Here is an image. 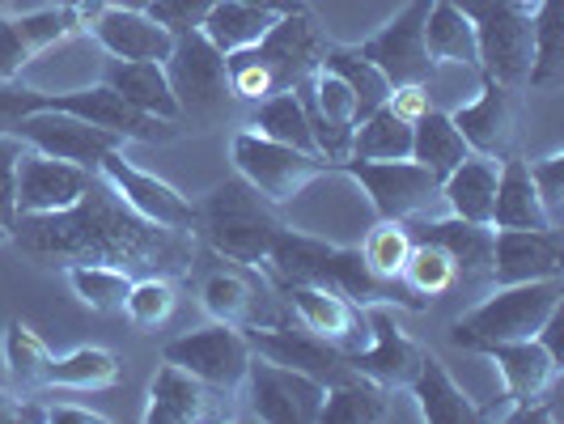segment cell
Here are the masks:
<instances>
[{"instance_id":"obj_1","label":"cell","mask_w":564,"mask_h":424,"mask_svg":"<svg viewBox=\"0 0 564 424\" xmlns=\"http://www.w3.org/2000/svg\"><path fill=\"white\" fill-rule=\"evenodd\" d=\"M9 238L22 242V251L39 259H73V263H111L123 272L144 276H178L192 272L196 233H178L144 221L123 199L102 183V174L89 183L73 208L18 217Z\"/></svg>"},{"instance_id":"obj_2","label":"cell","mask_w":564,"mask_h":424,"mask_svg":"<svg viewBox=\"0 0 564 424\" xmlns=\"http://www.w3.org/2000/svg\"><path fill=\"white\" fill-rule=\"evenodd\" d=\"M281 226V208L259 196L242 174L226 178L221 187H213L196 204V238H204L217 259L242 263L254 272H259V263H263V254H268Z\"/></svg>"},{"instance_id":"obj_3","label":"cell","mask_w":564,"mask_h":424,"mask_svg":"<svg viewBox=\"0 0 564 424\" xmlns=\"http://www.w3.org/2000/svg\"><path fill=\"white\" fill-rule=\"evenodd\" d=\"M564 306V276L522 284H492L476 311L451 323V344L463 352H476L484 344H506V339H531L543 331V323Z\"/></svg>"},{"instance_id":"obj_4","label":"cell","mask_w":564,"mask_h":424,"mask_svg":"<svg viewBox=\"0 0 564 424\" xmlns=\"http://www.w3.org/2000/svg\"><path fill=\"white\" fill-rule=\"evenodd\" d=\"M284 208H289V221L284 226L306 229V233L327 238L336 247L361 242V233L378 221L373 217V204L361 192V183L344 166H327L323 174H314L311 183L289 199Z\"/></svg>"},{"instance_id":"obj_5","label":"cell","mask_w":564,"mask_h":424,"mask_svg":"<svg viewBox=\"0 0 564 424\" xmlns=\"http://www.w3.org/2000/svg\"><path fill=\"white\" fill-rule=\"evenodd\" d=\"M476 30L480 77L501 85H527L531 68V9L522 0H451Z\"/></svg>"},{"instance_id":"obj_6","label":"cell","mask_w":564,"mask_h":424,"mask_svg":"<svg viewBox=\"0 0 564 424\" xmlns=\"http://www.w3.org/2000/svg\"><path fill=\"white\" fill-rule=\"evenodd\" d=\"M229 153H234L238 174H242L268 204H276V208H284L289 199L311 183L314 174H323V170L332 166V162L318 157V153H302V149H293V144L268 141V137H259L251 128L234 137Z\"/></svg>"},{"instance_id":"obj_7","label":"cell","mask_w":564,"mask_h":424,"mask_svg":"<svg viewBox=\"0 0 564 424\" xmlns=\"http://www.w3.org/2000/svg\"><path fill=\"white\" fill-rule=\"evenodd\" d=\"M251 344L238 327L229 323H208L199 331H187V336H174L162 348V361L187 369L192 378H199L208 391L217 395H238L242 378H247V366H251Z\"/></svg>"},{"instance_id":"obj_8","label":"cell","mask_w":564,"mask_h":424,"mask_svg":"<svg viewBox=\"0 0 564 424\" xmlns=\"http://www.w3.org/2000/svg\"><path fill=\"white\" fill-rule=\"evenodd\" d=\"M339 166L361 183L366 199L373 204V217H382V221L421 217V213H429L442 199V178L429 174L412 157H399V162H361V157H348Z\"/></svg>"},{"instance_id":"obj_9","label":"cell","mask_w":564,"mask_h":424,"mask_svg":"<svg viewBox=\"0 0 564 424\" xmlns=\"http://www.w3.org/2000/svg\"><path fill=\"white\" fill-rule=\"evenodd\" d=\"M238 391L247 399V416L268 424H314L323 412V399H327L323 382H314L297 369L276 366V361H263V357L259 361L251 357Z\"/></svg>"},{"instance_id":"obj_10","label":"cell","mask_w":564,"mask_h":424,"mask_svg":"<svg viewBox=\"0 0 564 424\" xmlns=\"http://www.w3.org/2000/svg\"><path fill=\"white\" fill-rule=\"evenodd\" d=\"M429 4H433V0H408L387 26L378 30V34H369L366 43L357 47V52L391 81V89H395V85H429L433 73H437V64H433L429 47H424V18H429Z\"/></svg>"},{"instance_id":"obj_11","label":"cell","mask_w":564,"mask_h":424,"mask_svg":"<svg viewBox=\"0 0 564 424\" xmlns=\"http://www.w3.org/2000/svg\"><path fill=\"white\" fill-rule=\"evenodd\" d=\"M166 77L183 115H213L234 98L226 77V56L199 30L174 34V47L166 56Z\"/></svg>"},{"instance_id":"obj_12","label":"cell","mask_w":564,"mask_h":424,"mask_svg":"<svg viewBox=\"0 0 564 424\" xmlns=\"http://www.w3.org/2000/svg\"><path fill=\"white\" fill-rule=\"evenodd\" d=\"M98 174L132 213H141L144 221H153V226L162 229H178V233H196V204L183 196L178 187L162 183L158 174L132 166L123 157V149H111L98 162Z\"/></svg>"},{"instance_id":"obj_13","label":"cell","mask_w":564,"mask_h":424,"mask_svg":"<svg viewBox=\"0 0 564 424\" xmlns=\"http://www.w3.org/2000/svg\"><path fill=\"white\" fill-rule=\"evenodd\" d=\"M293 94H297V102L306 111L318 157H327L332 166L348 162L352 132H357V98H352V89L339 81L336 73H327L318 64L311 77H302V81L293 85Z\"/></svg>"},{"instance_id":"obj_14","label":"cell","mask_w":564,"mask_h":424,"mask_svg":"<svg viewBox=\"0 0 564 424\" xmlns=\"http://www.w3.org/2000/svg\"><path fill=\"white\" fill-rule=\"evenodd\" d=\"M39 111H64L77 115L94 128H107L119 141H170L174 123L166 119H153V115L137 111L132 102H123L107 81L82 85V89H64V94H47L43 89V107Z\"/></svg>"},{"instance_id":"obj_15","label":"cell","mask_w":564,"mask_h":424,"mask_svg":"<svg viewBox=\"0 0 564 424\" xmlns=\"http://www.w3.org/2000/svg\"><path fill=\"white\" fill-rule=\"evenodd\" d=\"M13 137L26 141L30 149L47 153V157H59V162H73V166L98 170V162L111 153V149H123V141L107 132V128H94L77 115L64 111H30L13 123Z\"/></svg>"},{"instance_id":"obj_16","label":"cell","mask_w":564,"mask_h":424,"mask_svg":"<svg viewBox=\"0 0 564 424\" xmlns=\"http://www.w3.org/2000/svg\"><path fill=\"white\" fill-rule=\"evenodd\" d=\"M242 336L251 344L254 357L263 361H276L284 369H297L323 387H336L344 382L352 369L344 366V352L332 348L323 336H314L306 327H293V323H272V327H242Z\"/></svg>"},{"instance_id":"obj_17","label":"cell","mask_w":564,"mask_h":424,"mask_svg":"<svg viewBox=\"0 0 564 424\" xmlns=\"http://www.w3.org/2000/svg\"><path fill=\"white\" fill-rule=\"evenodd\" d=\"M488 361H497L501 382H506V407L492 412V421H509V412L527 407V403H543V395L561 382V361L543 348V339H506V344H484L476 348Z\"/></svg>"},{"instance_id":"obj_18","label":"cell","mask_w":564,"mask_h":424,"mask_svg":"<svg viewBox=\"0 0 564 424\" xmlns=\"http://www.w3.org/2000/svg\"><path fill=\"white\" fill-rule=\"evenodd\" d=\"M281 297L289 302L293 318H297L306 331L323 336L332 348H339V352H357V348L369 344L366 311L352 306L336 289H327V284H289V289H281Z\"/></svg>"},{"instance_id":"obj_19","label":"cell","mask_w":564,"mask_h":424,"mask_svg":"<svg viewBox=\"0 0 564 424\" xmlns=\"http://www.w3.org/2000/svg\"><path fill=\"white\" fill-rule=\"evenodd\" d=\"M366 318L369 344L357 348V352H344V366L352 369V373H366L373 382H382V387H391V391L408 387L416 366H421L424 348L416 339L403 336V327L395 323L391 306H366Z\"/></svg>"},{"instance_id":"obj_20","label":"cell","mask_w":564,"mask_h":424,"mask_svg":"<svg viewBox=\"0 0 564 424\" xmlns=\"http://www.w3.org/2000/svg\"><path fill=\"white\" fill-rule=\"evenodd\" d=\"M94 178H98V170L59 162V157H47V153L26 144V153L18 157V217L73 208L89 192Z\"/></svg>"},{"instance_id":"obj_21","label":"cell","mask_w":564,"mask_h":424,"mask_svg":"<svg viewBox=\"0 0 564 424\" xmlns=\"http://www.w3.org/2000/svg\"><path fill=\"white\" fill-rule=\"evenodd\" d=\"M254 59L268 68V77L276 89H293L302 77H311L314 68L323 64V52L327 43L318 39V30L311 26V13L306 9H293V13H281L272 30L251 47Z\"/></svg>"},{"instance_id":"obj_22","label":"cell","mask_w":564,"mask_h":424,"mask_svg":"<svg viewBox=\"0 0 564 424\" xmlns=\"http://www.w3.org/2000/svg\"><path fill=\"white\" fill-rule=\"evenodd\" d=\"M564 276L561 226L547 229H492V276L488 284H522Z\"/></svg>"},{"instance_id":"obj_23","label":"cell","mask_w":564,"mask_h":424,"mask_svg":"<svg viewBox=\"0 0 564 424\" xmlns=\"http://www.w3.org/2000/svg\"><path fill=\"white\" fill-rule=\"evenodd\" d=\"M412 238H424V242H437L442 251L454 259L458 268V281L471 284H488L492 276V226H476V221H463V217H408L403 221Z\"/></svg>"},{"instance_id":"obj_24","label":"cell","mask_w":564,"mask_h":424,"mask_svg":"<svg viewBox=\"0 0 564 424\" xmlns=\"http://www.w3.org/2000/svg\"><path fill=\"white\" fill-rule=\"evenodd\" d=\"M446 115L454 119L458 137L467 141L471 153L497 157V162L509 153V144H513V98H509V85L480 77V94Z\"/></svg>"},{"instance_id":"obj_25","label":"cell","mask_w":564,"mask_h":424,"mask_svg":"<svg viewBox=\"0 0 564 424\" xmlns=\"http://www.w3.org/2000/svg\"><path fill=\"white\" fill-rule=\"evenodd\" d=\"M85 30L111 59H162L166 64L174 34L158 26L144 9H94Z\"/></svg>"},{"instance_id":"obj_26","label":"cell","mask_w":564,"mask_h":424,"mask_svg":"<svg viewBox=\"0 0 564 424\" xmlns=\"http://www.w3.org/2000/svg\"><path fill=\"white\" fill-rule=\"evenodd\" d=\"M217 412V391H208L199 378L187 369L162 366L149 382V407H144V424H196Z\"/></svg>"},{"instance_id":"obj_27","label":"cell","mask_w":564,"mask_h":424,"mask_svg":"<svg viewBox=\"0 0 564 424\" xmlns=\"http://www.w3.org/2000/svg\"><path fill=\"white\" fill-rule=\"evenodd\" d=\"M102 81L111 85L123 102H132L137 111L153 115V119H166V123L183 119L162 59H107Z\"/></svg>"},{"instance_id":"obj_28","label":"cell","mask_w":564,"mask_h":424,"mask_svg":"<svg viewBox=\"0 0 564 424\" xmlns=\"http://www.w3.org/2000/svg\"><path fill=\"white\" fill-rule=\"evenodd\" d=\"M412 403H416V416L429 424H471L480 421V407L463 395V387L454 382L446 366L433 357V352H421V366L412 373V382L403 387Z\"/></svg>"},{"instance_id":"obj_29","label":"cell","mask_w":564,"mask_h":424,"mask_svg":"<svg viewBox=\"0 0 564 424\" xmlns=\"http://www.w3.org/2000/svg\"><path fill=\"white\" fill-rule=\"evenodd\" d=\"M254 268H213L204 281H199V297H204V311L213 314V323H229V327H268V318L259 311V289L251 276Z\"/></svg>"},{"instance_id":"obj_30","label":"cell","mask_w":564,"mask_h":424,"mask_svg":"<svg viewBox=\"0 0 564 424\" xmlns=\"http://www.w3.org/2000/svg\"><path fill=\"white\" fill-rule=\"evenodd\" d=\"M497 174H501V162H497V157L467 153V157L442 178V204H446V213H451V217H463V221H476V226H492Z\"/></svg>"},{"instance_id":"obj_31","label":"cell","mask_w":564,"mask_h":424,"mask_svg":"<svg viewBox=\"0 0 564 424\" xmlns=\"http://www.w3.org/2000/svg\"><path fill=\"white\" fill-rule=\"evenodd\" d=\"M332 247H336V242L314 238V233H306V229L281 226L276 229V238H272V247H268V254H263V263H259V272L276 284V289H289V284H314L318 281L323 259L332 254Z\"/></svg>"},{"instance_id":"obj_32","label":"cell","mask_w":564,"mask_h":424,"mask_svg":"<svg viewBox=\"0 0 564 424\" xmlns=\"http://www.w3.org/2000/svg\"><path fill=\"white\" fill-rule=\"evenodd\" d=\"M391 416H395V391L366 378V373H348L344 382L327 387L323 412H318V421L339 424H382Z\"/></svg>"},{"instance_id":"obj_33","label":"cell","mask_w":564,"mask_h":424,"mask_svg":"<svg viewBox=\"0 0 564 424\" xmlns=\"http://www.w3.org/2000/svg\"><path fill=\"white\" fill-rule=\"evenodd\" d=\"M547 213L535 196L531 170L522 157L506 153L497 174V199H492V229H547Z\"/></svg>"},{"instance_id":"obj_34","label":"cell","mask_w":564,"mask_h":424,"mask_svg":"<svg viewBox=\"0 0 564 424\" xmlns=\"http://www.w3.org/2000/svg\"><path fill=\"white\" fill-rule=\"evenodd\" d=\"M276 18H281V13L259 9V4H247V0H217V4L208 9V18H204L199 34H204L221 56H234V52L254 47V43L272 30Z\"/></svg>"},{"instance_id":"obj_35","label":"cell","mask_w":564,"mask_h":424,"mask_svg":"<svg viewBox=\"0 0 564 424\" xmlns=\"http://www.w3.org/2000/svg\"><path fill=\"white\" fill-rule=\"evenodd\" d=\"M564 81V9L561 0H539L531 9V68L527 85L552 94Z\"/></svg>"},{"instance_id":"obj_36","label":"cell","mask_w":564,"mask_h":424,"mask_svg":"<svg viewBox=\"0 0 564 424\" xmlns=\"http://www.w3.org/2000/svg\"><path fill=\"white\" fill-rule=\"evenodd\" d=\"M424 47L433 64H454V68H480V47L471 22L454 9L451 0H433L424 18Z\"/></svg>"},{"instance_id":"obj_37","label":"cell","mask_w":564,"mask_h":424,"mask_svg":"<svg viewBox=\"0 0 564 424\" xmlns=\"http://www.w3.org/2000/svg\"><path fill=\"white\" fill-rule=\"evenodd\" d=\"M467 153H471V149L458 137V128H454V119L446 111L429 107V111L412 123V162H421L429 174L446 178Z\"/></svg>"},{"instance_id":"obj_38","label":"cell","mask_w":564,"mask_h":424,"mask_svg":"<svg viewBox=\"0 0 564 424\" xmlns=\"http://www.w3.org/2000/svg\"><path fill=\"white\" fill-rule=\"evenodd\" d=\"M247 128L276 144H293V149H302V153H318V149H314V137H311V123H306V111H302V102H297L293 89H281V94L259 98Z\"/></svg>"},{"instance_id":"obj_39","label":"cell","mask_w":564,"mask_h":424,"mask_svg":"<svg viewBox=\"0 0 564 424\" xmlns=\"http://www.w3.org/2000/svg\"><path fill=\"white\" fill-rule=\"evenodd\" d=\"M348 157H361V162H399V157H412V123L399 119L391 107L369 111L366 119H357L352 153Z\"/></svg>"},{"instance_id":"obj_40","label":"cell","mask_w":564,"mask_h":424,"mask_svg":"<svg viewBox=\"0 0 564 424\" xmlns=\"http://www.w3.org/2000/svg\"><path fill=\"white\" fill-rule=\"evenodd\" d=\"M323 68L336 73L339 81L352 89V98H357V119H366L369 111L387 107L391 81H387V77H382L357 47H327V52H323Z\"/></svg>"},{"instance_id":"obj_41","label":"cell","mask_w":564,"mask_h":424,"mask_svg":"<svg viewBox=\"0 0 564 424\" xmlns=\"http://www.w3.org/2000/svg\"><path fill=\"white\" fill-rule=\"evenodd\" d=\"M119 357L107 348H77L68 357H52L47 369V387H64V391H102L119 382Z\"/></svg>"},{"instance_id":"obj_42","label":"cell","mask_w":564,"mask_h":424,"mask_svg":"<svg viewBox=\"0 0 564 424\" xmlns=\"http://www.w3.org/2000/svg\"><path fill=\"white\" fill-rule=\"evenodd\" d=\"M4 369L9 382L18 391H43L47 387V369H52V348L30 331L22 318H13L4 327Z\"/></svg>"},{"instance_id":"obj_43","label":"cell","mask_w":564,"mask_h":424,"mask_svg":"<svg viewBox=\"0 0 564 424\" xmlns=\"http://www.w3.org/2000/svg\"><path fill=\"white\" fill-rule=\"evenodd\" d=\"M132 281H137L132 272L111 268V263H68V284H73V293L82 297L89 311H98V314L123 311Z\"/></svg>"},{"instance_id":"obj_44","label":"cell","mask_w":564,"mask_h":424,"mask_svg":"<svg viewBox=\"0 0 564 424\" xmlns=\"http://www.w3.org/2000/svg\"><path fill=\"white\" fill-rule=\"evenodd\" d=\"M399 281L408 284L416 297L433 302V297L451 293L454 284H458V268H454V259L442 251L437 242L412 238V254H408V263H403V276H399Z\"/></svg>"},{"instance_id":"obj_45","label":"cell","mask_w":564,"mask_h":424,"mask_svg":"<svg viewBox=\"0 0 564 424\" xmlns=\"http://www.w3.org/2000/svg\"><path fill=\"white\" fill-rule=\"evenodd\" d=\"M361 254H366L369 272H378L382 281H399L403 276V263H408V254H412V233L403 221H373V226L361 233Z\"/></svg>"},{"instance_id":"obj_46","label":"cell","mask_w":564,"mask_h":424,"mask_svg":"<svg viewBox=\"0 0 564 424\" xmlns=\"http://www.w3.org/2000/svg\"><path fill=\"white\" fill-rule=\"evenodd\" d=\"M123 314L137 327H162L174 314V284H170V276H141V281H132Z\"/></svg>"},{"instance_id":"obj_47","label":"cell","mask_w":564,"mask_h":424,"mask_svg":"<svg viewBox=\"0 0 564 424\" xmlns=\"http://www.w3.org/2000/svg\"><path fill=\"white\" fill-rule=\"evenodd\" d=\"M26 153V141L13 132H0V229L18 226V157Z\"/></svg>"},{"instance_id":"obj_48","label":"cell","mask_w":564,"mask_h":424,"mask_svg":"<svg viewBox=\"0 0 564 424\" xmlns=\"http://www.w3.org/2000/svg\"><path fill=\"white\" fill-rule=\"evenodd\" d=\"M531 170V183H535V196L543 204V213H547V221L552 226H561L564 217V153H552V157H543V162H527Z\"/></svg>"},{"instance_id":"obj_49","label":"cell","mask_w":564,"mask_h":424,"mask_svg":"<svg viewBox=\"0 0 564 424\" xmlns=\"http://www.w3.org/2000/svg\"><path fill=\"white\" fill-rule=\"evenodd\" d=\"M213 4H217V0H153L144 13H149L158 26H166L170 34H187V30L204 26V18H208Z\"/></svg>"},{"instance_id":"obj_50","label":"cell","mask_w":564,"mask_h":424,"mask_svg":"<svg viewBox=\"0 0 564 424\" xmlns=\"http://www.w3.org/2000/svg\"><path fill=\"white\" fill-rule=\"evenodd\" d=\"M39 107H43V89L22 85V77L0 81V132H13V123H18L22 115L39 111Z\"/></svg>"},{"instance_id":"obj_51","label":"cell","mask_w":564,"mask_h":424,"mask_svg":"<svg viewBox=\"0 0 564 424\" xmlns=\"http://www.w3.org/2000/svg\"><path fill=\"white\" fill-rule=\"evenodd\" d=\"M387 107L399 115V119H408V123H416L433 102H429V85H395L391 89V98H387Z\"/></svg>"},{"instance_id":"obj_52","label":"cell","mask_w":564,"mask_h":424,"mask_svg":"<svg viewBox=\"0 0 564 424\" xmlns=\"http://www.w3.org/2000/svg\"><path fill=\"white\" fill-rule=\"evenodd\" d=\"M43 424H107V416H98L89 407H73V403H56V407H47Z\"/></svg>"},{"instance_id":"obj_53","label":"cell","mask_w":564,"mask_h":424,"mask_svg":"<svg viewBox=\"0 0 564 424\" xmlns=\"http://www.w3.org/2000/svg\"><path fill=\"white\" fill-rule=\"evenodd\" d=\"M13 421H22V399L0 391V424H13Z\"/></svg>"},{"instance_id":"obj_54","label":"cell","mask_w":564,"mask_h":424,"mask_svg":"<svg viewBox=\"0 0 564 424\" xmlns=\"http://www.w3.org/2000/svg\"><path fill=\"white\" fill-rule=\"evenodd\" d=\"M247 4H259V9H272V13H293V9H306L302 0H247Z\"/></svg>"},{"instance_id":"obj_55","label":"cell","mask_w":564,"mask_h":424,"mask_svg":"<svg viewBox=\"0 0 564 424\" xmlns=\"http://www.w3.org/2000/svg\"><path fill=\"white\" fill-rule=\"evenodd\" d=\"M98 9H149L153 0H94Z\"/></svg>"},{"instance_id":"obj_56","label":"cell","mask_w":564,"mask_h":424,"mask_svg":"<svg viewBox=\"0 0 564 424\" xmlns=\"http://www.w3.org/2000/svg\"><path fill=\"white\" fill-rule=\"evenodd\" d=\"M56 4H64V9H77V13H82L85 22H89V13H94V9H98V4H94V0H56Z\"/></svg>"},{"instance_id":"obj_57","label":"cell","mask_w":564,"mask_h":424,"mask_svg":"<svg viewBox=\"0 0 564 424\" xmlns=\"http://www.w3.org/2000/svg\"><path fill=\"white\" fill-rule=\"evenodd\" d=\"M4 242H9V229H0V247H4Z\"/></svg>"},{"instance_id":"obj_58","label":"cell","mask_w":564,"mask_h":424,"mask_svg":"<svg viewBox=\"0 0 564 424\" xmlns=\"http://www.w3.org/2000/svg\"><path fill=\"white\" fill-rule=\"evenodd\" d=\"M522 4H527V9H535V4H539V0H522Z\"/></svg>"}]
</instances>
